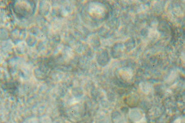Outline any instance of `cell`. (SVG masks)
<instances>
[{"mask_svg":"<svg viewBox=\"0 0 185 123\" xmlns=\"http://www.w3.org/2000/svg\"><path fill=\"white\" fill-rule=\"evenodd\" d=\"M120 75L122 77V79L124 80H129L133 76V74H132L131 71L128 70H121L120 72Z\"/></svg>","mask_w":185,"mask_h":123,"instance_id":"obj_2","label":"cell"},{"mask_svg":"<svg viewBox=\"0 0 185 123\" xmlns=\"http://www.w3.org/2000/svg\"><path fill=\"white\" fill-rule=\"evenodd\" d=\"M140 89L144 93H149L151 90V86L148 83L143 82L140 84Z\"/></svg>","mask_w":185,"mask_h":123,"instance_id":"obj_3","label":"cell"},{"mask_svg":"<svg viewBox=\"0 0 185 123\" xmlns=\"http://www.w3.org/2000/svg\"><path fill=\"white\" fill-rule=\"evenodd\" d=\"M105 7L99 3H91L89 6V13L93 18L101 19L105 15Z\"/></svg>","mask_w":185,"mask_h":123,"instance_id":"obj_1","label":"cell"}]
</instances>
